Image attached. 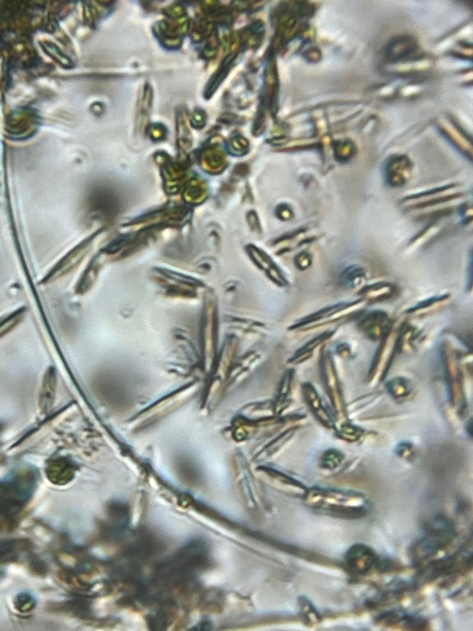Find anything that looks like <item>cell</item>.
Returning a JSON list of instances; mask_svg holds the SVG:
<instances>
[{"label": "cell", "instance_id": "1", "mask_svg": "<svg viewBox=\"0 0 473 631\" xmlns=\"http://www.w3.org/2000/svg\"><path fill=\"white\" fill-rule=\"evenodd\" d=\"M424 536L413 548L416 560H425L439 550L447 548L456 536L453 522L444 515H436L427 522Z\"/></svg>", "mask_w": 473, "mask_h": 631}, {"label": "cell", "instance_id": "2", "mask_svg": "<svg viewBox=\"0 0 473 631\" xmlns=\"http://www.w3.org/2000/svg\"><path fill=\"white\" fill-rule=\"evenodd\" d=\"M418 43L410 35H399L394 37L385 45L384 55L388 61L396 62L403 61L417 52Z\"/></svg>", "mask_w": 473, "mask_h": 631}, {"label": "cell", "instance_id": "3", "mask_svg": "<svg viewBox=\"0 0 473 631\" xmlns=\"http://www.w3.org/2000/svg\"><path fill=\"white\" fill-rule=\"evenodd\" d=\"M376 554L373 550L364 545H355L348 550L345 556L346 564L354 572L364 573L375 566Z\"/></svg>", "mask_w": 473, "mask_h": 631}, {"label": "cell", "instance_id": "4", "mask_svg": "<svg viewBox=\"0 0 473 631\" xmlns=\"http://www.w3.org/2000/svg\"><path fill=\"white\" fill-rule=\"evenodd\" d=\"M118 199L114 194L104 189H96L89 196V207L93 214L110 217L116 215L118 207Z\"/></svg>", "mask_w": 473, "mask_h": 631}, {"label": "cell", "instance_id": "5", "mask_svg": "<svg viewBox=\"0 0 473 631\" xmlns=\"http://www.w3.org/2000/svg\"><path fill=\"white\" fill-rule=\"evenodd\" d=\"M51 482L58 485L71 481L75 472V466L69 460L58 459L51 462L47 469Z\"/></svg>", "mask_w": 473, "mask_h": 631}, {"label": "cell", "instance_id": "6", "mask_svg": "<svg viewBox=\"0 0 473 631\" xmlns=\"http://www.w3.org/2000/svg\"><path fill=\"white\" fill-rule=\"evenodd\" d=\"M56 386V374L55 369L53 367L48 368L45 372L43 380V386L41 390L42 408L46 409L50 407L51 402L53 401L54 392Z\"/></svg>", "mask_w": 473, "mask_h": 631}, {"label": "cell", "instance_id": "7", "mask_svg": "<svg viewBox=\"0 0 473 631\" xmlns=\"http://www.w3.org/2000/svg\"><path fill=\"white\" fill-rule=\"evenodd\" d=\"M233 59V56L227 58L216 73L213 74L212 79H210L209 82L207 84L206 90H205L204 95L205 97L207 99L212 97V96L215 93L216 89L218 88L219 86L221 85L222 80L227 77Z\"/></svg>", "mask_w": 473, "mask_h": 631}, {"label": "cell", "instance_id": "8", "mask_svg": "<svg viewBox=\"0 0 473 631\" xmlns=\"http://www.w3.org/2000/svg\"><path fill=\"white\" fill-rule=\"evenodd\" d=\"M203 161L208 170L211 172H219L225 166L223 153L215 148H210L204 152Z\"/></svg>", "mask_w": 473, "mask_h": 631}, {"label": "cell", "instance_id": "9", "mask_svg": "<svg viewBox=\"0 0 473 631\" xmlns=\"http://www.w3.org/2000/svg\"><path fill=\"white\" fill-rule=\"evenodd\" d=\"M98 272L99 267L96 264H92L88 267L77 284L75 291L78 294L83 295L91 289L98 278Z\"/></svg>", "mask_w": 473, "mask_h": 631}, {"label": "cell", "instance_id": "10", "mask_svg": "<svg viewBox=\"0 0 473 631\" xmlns=\"http://www.w3.org/2000/svg\"><path fill=\"white\" fill-rule=\"evenodd\" d=\"M26 311L25 307L20 308L12 312L11 314L5 318L4 320L2 321L1 324H0V336L1 337L11 332L22 321Z\"/></svg>", "mask_w": 473, "mask_h": 631}, {"label": "cell", "instance_id": "11", "mask_svg": "<svg viewBox=\"0 0 473 631\" xmlns=\"http://www.w3.org/2000/svg\"><path fill=\"white\" fill-rule=\"evenodd\" d=\"M455 560L453 557L442 558V559L433 561L427 567L426 572L429 573V578H435L440 575L447 573L454 566Z\"/></svg>", "mask_w": 473, "mask_h": 631}, {"label": "cell", "instance_id": "12", "mask_svg": "<svg viewBox=\"0 0 473 631\" xmlns=\"http://www.w3.org/2000/svg\"><path fill=\"white\" fill-rule=\"evenodd\" d=\"M205 193H206V190H205L204 185L200 182L194 180L190 183L188 186H187L184 195L187 201H190L192 203V202H197L198 201L203 199Z\"/></svg>", "mask_w": 473, "mask_h": 631}, {"label": "cell", "instance_id": "13", "mask_svg": "<svg viewBox=\"0 0 473 631\" xmlns=\"http://www.w3.org/2000/svg\"><path fill=\"white\" fill-rule=\"evenodd\" d=\"M34 597L27 593L19 594L15 598L14 606L20 612H31L35 607Z\"/></svg>", "mask_w": 473, "mask_h": 631}, {"label": "cell", "instance_id": "14", "mask_svg": "<svg viewBox=\"0 0 473 631\" xmlns=\"http://www.w3.org/2000/svg\"><path fill=\"white\" fill-rule=\"evenodd\" d=\"M41 44L43 45L45 52L49 54L50 56L53 57L54 59H55L57 61H58L61 65H64V67L70 68L72 64H73L70 58L65 56L54 44L44 43Z\"/></svg>", "mask_w": 473, "mask_h": 631}, {"label": "cell", "instance_id": "15", "mask_svg": "<svg viewBox=\"0 0 473 631\" xmlns=\"http://www.w3.org/2000/svg\"><path fill=\"white\" fill-rule=\"evenodd\" d=\"M402 621L409 630H423L429 626V623L425 619L416 616H403Z\"/></svg>", "mask_w": 473, "mask_h": 631}, {"label": "cell", "instance_id": "16", "mask_svg": "<svg viewBox=\"0 0 473 631\" xmlns=\"http://www.w3.org/2000/svg\"><path fill=\"white\" fill-rule=\"evenodd\" d=\"M387 318V315L386 314L384 311H374L367 315L366 318L362 321V326L364 329L370 330L373 328L377 324H380L386 320Z\"/></svg>", "mask_w": 473, "mask_h": 631}, {"label": "cell", "instance_id": "17", "mask_svg": "<svg viewBox=\"0 0 473 631\" xmlns=\"http://www.w3.org/2000/svg\"><path fill=\"white\" fill-rule=\"evenodd\" d=\"M364 269L359 266H351L346 268L342 274L343 281L345 284L352 285L358 278L365 277Z\"/></svg>", "mask_w": 473, "mask_h": 631}, {"label": "cell", "instance_id": "18", "mask_svg": "<svg viewBox=\"0 0 473 631\" xmlns=\"http://www.w3.org/2000/svg\"><path fill=\"white\" fill-rule=\"evenodd\" d=\"M403 617H400L396 612L388 611L379 615L376 619V621L379 624L390 626V625H395L399 623L400 621H402Z\"/></svg>", "mask_w": 473, "mask_h": 631}, {"label": "cell", "instance_id": "19", "mask_svg": "<svg viewBox=\"0 0 473 631\" xmlns=\"http://www.w3.org/2000/svg\"><path fill=\"white\" fill-rule=\"evenodd\" d=\"M248 146L245 140L241 138H237V139H235L231 143V146H228V149L231 154L241 156L246 154Z\"/></svg>", "mask_w": 473, "mask_h": 631}, {"label": "cell", "instance_id": "20", "mask_svg": "<svg viewBox=\"0 0 473 631\" xmlns=\"http://www.w3.org/2000/svg\"><path fill=\"white\" fill-rule=\"evenodd\" d=\"M448 297V295L431 297V298L423 300V301L418 303V304L414 306V307L409 309L407 311V312H409V313H411V312L417 311L418 309L429 307V306L435 304L436 303L442 301V300L447 299Z\"/></svg>", "mask_w": 473, "mask_h": 631}, {"label": "cell", "instance_id": "21", "mask_svg": "<svg viewBox=\"0 0 473 631\" xmlns=\"http://www.w3.org/2000/svg\"><path fill=\"white\" fill-rule=\"evenodd\" d=\"M206 112L202 109H197L192 115L191 125L193 127L196 129L202 128L206 125Z\"/></svg>", "mask_w": 473, "mask_h": 631}, {"label": "cell", "instance_id": "22", "mask_svg": "<svg viewBox=\"0 0 473 631\" xmlns=\"http://www.w3.org/2000/svg\"><path fill=\"white\" fill-rule=\"evenodd\" d=\"M149 133L153 140L159 141L164 140L167 137V130L164 125L154 124L150 127Z\"/></svg>", "mask_w": 473, "mask_h": 631}, {"label": "cell", "instance_id": "23", "mask_svg": "<svg viewBox=\"0 0 473 631\" xmlns=\"http://www.w3.org/2000/svg\"><path fill=\"white\" fill-rule=\"evenodd\" d=\"M375 566L377 568L379 572H387L390 571L393 567V563L390 559L386 558H379L376 559Z\"/></svg>", "mask_w": 473, "mask_h": 631}, {"label": "cell", "instance_id": "24", "mask_svg": "<svg viewBox=\"0 0 473 631\" xmlns=\"http://www.w3.org/2000/svg\"><path fill=\"white\" fill-rule=\"evenodd\" d=\"M276 212L277 215L282 220H288V219L291 218L292 215L291 210L285 204L284 205L282 204V205L279 206L278 208L277 209Z\"/></svg>", "mask_w": 473, "mask_h": 631}, {"label": "cell", "instance_id": "25", "mask_svg": "<svg viewBox=\"0 0 473 631\" xmlns=\"http://www.w3.org/2000/svg\"><path fill=\"white\" fill-rule=\"evenodd\" d=\"M472 257H471V258H470V261H469V263H468V271H467V286L466 287H467V288H468V290H471L472 288Z\"/></svg>", "mask_w": 473, "mask_h": 631}, {"label": "cell", "instance_id": "26", "mask_svg": "<svg viewBox=\"0 0 473 631\" xmlns=\"http://www.w3.org/2000/svg\"><path fill=\"white\" fill-rule=\"evenodd\" d=\"M257 216L256 215L255 213H254V212H251V213H250V214H249V216H248V218H249L248 220L249 221H250V224L252 225V228H254V229L255 230H258V228L260 227V224H259V223H257Z\"/></svg>", "mask_w": 473, "mask_h": 631}]
</instances>
